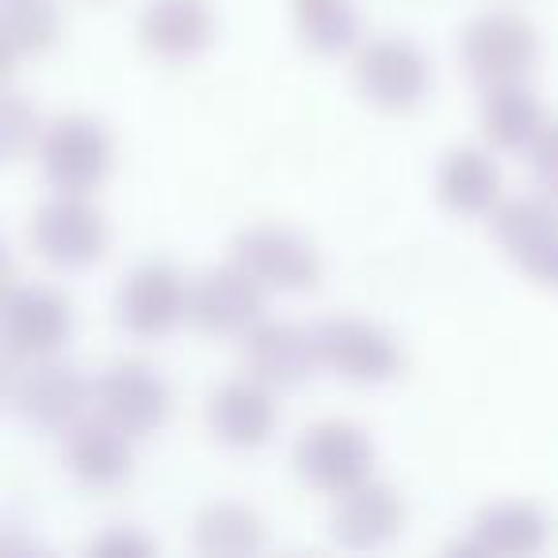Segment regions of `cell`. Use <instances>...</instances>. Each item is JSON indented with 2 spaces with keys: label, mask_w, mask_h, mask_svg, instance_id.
<instances>
[{
  "label": "cell",
  "mask_w": 558,
  "mask_h": 558,
  "mask_svg": "<svg viewBox=\"0 0 558 558\" xmlns=\"http://www.w3.org/2000/svg\"><path fill=\"white\" fill-rule=\"evenodd\" d=\"M260 283L245 268L203 271L184 295V318L199 333L233 337L260 318Z\"/></svg>",
  "instance_id": "obj_1"
},
{
  "label": "cell",
  "mask_w": 558,
  "mask_h": 558,
  "mask_svg": "<svg viewBox=\"0 0 558 558\" xmlns=\"http://www.w3.org/2000/svg\"><path fill=\"white\" fill-rule=\"evenodd\" d=\"M535 32L527 20L509 12L478 16L463 32V62L482 85H509L535 62Z\"/></svg>",
  "instance_id": "obj_2"
},
{
  "label": "cell",
  "mask_w": 558,
  "mask_h": 558,
  "mask_svg": "<svg viewBox=\"0 0 558 558\" xmlns=\"http://www.w3.org/2000/svg\"><path fill=\"white\" fill-rule=\"evenodd\" d=\"M233 260L256 283H268V288H283V291H306L322 276L318 253L299 233L276 230V226H253V230L238 233Z\"/></svg>",
  "instance_id": "obj_3"
},
{
  "label": "cell",
  "mask_w": 558,
  "mask_h": 558,
  "mask_svg": "<svg viewBox=\"0 0 558 558\" xmlns=\"http://www.w3.org/2000/svg\"><path fill=\"white\" fill-rule=\"evenodd\" d=\"M295 466L318 489H329V494L352 489L372 471V444L360 428L344 425V421H326L299 440Z\"/></svg>",
  "instance_id": "obj_4"
},
{
  "label": "cell",
  "mask_w": 558,
  "mask_h": 558,
  "mask_svg": "<svg viewBox=\"0 0 558 558\" xmlns=\"http://www.w3.org/2000/svg\"><path fill=\"white\" fill-rule=\"evenodd\" d=\"M96 402H100L104 421L123 428L126 436H142V433H154L165 421L169 390H165L161 375L154 367L138 364V360H123V364H111L100 375Z\"/></svg>",
  "instance_id": "obj_5"
},
{
  "label": "cell",
  "mask_w": 558,
  "mask_h": 558,
  "mask_svg": "<svg viewBox=\"0 0 558 558\" xmlns=\"http://www.w3.org/2000/svg\"><path fill=\"white\" fill-rule=\"evenodd\" d=\"M43 169L62 192H88L108 169V134L85 116H65L43 142Z\"/></svg>",
  "instance_id": "obj_6"
},
{
  "label": "cell",
  "mask_w": 558,
  "mask_h": 558,
  "mask_svg": "<svg viewBox=\"0 0 558 558\" xmlns=\"http://www.w3.org/2000/svg\"><path fill=\"white\" fill-rule=\"evenodd\" d=\"M314 341H318L322 364H329L333 372L349 375L360 383H383L398 372V349L383 329L367 326L356 318H333L322 322L314 329Z\"/></svg>",
  "instance_id": "obj_7"
},
{
  "label": "cell",
  "mask_w": 558,
  "mask_h": 558,
  "mask_svg": "<svg viewBox=\"0 0 558 558\" xmlns=\"http://www.w3.org/2000/svg\"><path fill=\"white\" fill-rule=\"evenodd\" d=\"M35 248L58 268H85L104 253V222L88 203L62 195L35 215Z\"/></svg>",
  "instance_id": "obj_8"
},
{
  "label": "cell",
  "mask_w": 558,
  "mask_h": 558,
  "mask_svg": "<svg viewBox=\"0 0 558 558\" xmlns=\"http://www.w3.org/2000/svg\"><path fill=\"white\" fill-rule=\"evenodd\" d=\"M356 81L379 108L405 111L425 93V58L402 39H375L360 50Z\"/></svg>",
  "instance_id": "obj_9"
},
{
  "label": "cell",
  "mask_w": 558,
  "mask_h": 558,
  "mask_svg": "<svg viewBox=\"0 0 558 558\" xmlns=\"http://www.w3.org/2000/svg\"><path fill=\"white\" fill-rule=\"evenodd\" d=\"M180 311H184V291L180 279L169 264L154 260L142 264L126 276L123 291H119V322L131 329L134 337H161L177 326Z\"/></svg>",
  "instance_id": "obj_10"
},
{
  "label": "cell",
  "mask_w": 558,
  "mask_h": 558,
  "mask_svg": "<svg viewBox=\"0 0 558 558\" xmlns=\"http://www.w3.org/2000/svg\"><path fill=\"white\" fill-rule=\"evenodd\" d=\"M70 337V303L50 288H20L4 303V341L16 356H47Z\"/></svg>",
  "instance_id": "obj_11"
},
{
  "label": "cell",
  "mask_w": 558,
  "mask_h": 558,
  "mask_svg": "<svg viewBox=\"0 0 558 558\" xmlns=\"http://www.w3.org/2000/svg\"><path fill=\"white\" fill-rule=\"evenodd\" d=\"M85 395H88V387L77 375V367L54 364V360H43V364L27 367V372L12 383V405L20 410V417L39 428L70 425L81 405H85Z\"/></svg>",
  "instance_id": "obj_12"
},
{
  "label": "cell",
  "mask_w": 558,
  "mask_h": 558,
  "mask_svg": "<svg viewBox=\"0 0 558 558\" xmlns=\"http://www.w3.org/2000/svg\"><path fill=\"white\" fill-rule=\"evenodd\" d=\"M318 360L322 356L314 333L288 326V322L256 326L245 341V367L264 387H295L314 372Z\"/></svg>",
  "instance_id": "obj_13"
},
{
  "label": "cell",
  "mask_w": 558,
  "mask_h": 558,
  "mask_svg": "<svg viewBox=\"0 0 558 558\" xmlns=\"http://www.w3.org/2000/svg\"><path fill=\"white\" fill-rule=\"evenodd\" d=\"M402 524V501L383 482H360L344 489L333 509V535L344 547H375L390 539Z\"/></svg>",
  "instance_id": "obj_14"
},
{
  "label": "cell",
  "mask_w": 558,
  "mask_h": 558,
  "mask_svg": "<svg viewBox=\"0 0 558 558\" xmlns=\"http://www.w3.org/2000/svg\"><path fill=\"white\" fill-rule=\"evenodd\" d=\"M207 421L218 433V440L233 444V448H256L268 440L271 425H276V410H271L268 395L253 383H226L210 398Z\"/></svg>",
  "instance_id": "obj_15"
},
{
  "label": "cell",
  "mask_w": 558,
  "mask_h": 558,
  "mask_svg": "<svg viewBox=\"0 0 558 558\" xmlns=\"http://www.w3.org/2000/svg\"><path fill=\"white\" fill-rule=\"evenodd\" d=\"M210 16L203 0H149L142 43L161 58H187L207 43Z\"/></svg>",
  "instance_id": "obj_16"
},
{
  "label": "cell",
  "mask_w": 558,
  "mask_h": 558,
  "mask_svg": "<svg viewBox=\"0 0 558 558\" xmlns=\"http://www.w3.org/2000/svg\"><path fill=\"white\" fill-rule=\"evenodd\" d=\"M547 535V520L532 505H494L474 520V539L456 543L451 550H478V555H532Z\"/></svg>",
  "instance_id": "obj_17"
},
{
  "label": "cell",
  "mask_w": 558,
  "mask_h": 558,
  "mask_svg": "<svg viewBox=\"0 0 558 558\" xmlns=\"http://www.w3.org/2000/svg\"><path fill=\"white\" fill-rule=\"evenodd\" d=\"M123 428L100 425V421H88V425H77L65 444V456H70V466L81 482L88 486H116V482L126 478L131 471V448L123 440Z\"/></svg>",
  "instance_id": "obj_18"
},
{
  "label": "cell",
  "mask_w": 558,
  "mask_h": 558,
  "mask_svg": "<svg viewBox=\"0 0 558 558\" xmlns=\"http://www.w3.org/2000/svg\"><path fill=\"white\" fill-rule=\"evenodd\" d=\"M494 230H497V241H501L520 264H527L558 238V210L550 207L547 199L524 195V199H512L497 210Z\"/></svg>",
  "instance_id": "obj_19"
},
{
  "label": "cell",
  "mask_w": 558,
  "mask_h": 558,
  "mask_svg": "<svg viewBox=\"0 0 558 558\" xmlns=\"http://www.w3.org/2000/svg\"><path fill=\"white\" fill-rule=\"evenodd\" d=\"M482 134L497 149H520L539 134V104L520 85H494L482 104Z\"/></svg>",
  "instance_id": "obj_20"
},
{
  "label": "cell",
  "mask_w": 558,
  "mask_h": 558,
  "mask_svg": "<svg viewBox=\"0 0 558 558\" xmlns=\"http://www.w3.org/2000/svg\"><path fill=\"white\" fill-rule=\"evenodd\" d=\"M440 199L459 215H482L497 199V169L478 149H456L440 169Z\"/></svg>",
  "instance_id": "obj_21"
},
{
  "label": "cell",
  "mask_w": 558,
  "mask_h": 558,
  "mask_svg": "<svg viewBox=\"0 0 558 558\" xmlns=\"http://www.w3.org/2000/svg\"><path fill=\"white\" fill-rule=\"evenodd\" d=\"M195 543L207 555H248L260 547V520L245 505H210L195 520Z\"/></svg>",
  "instance_id": "obj_22"
},
{
  "label": "cell",
  "mask_w": 558,
  "mask_h": 558,
  "mask_svg": "<svg viewBox=\"0 0 558 558\" xmlns=\"http://www.w3.org/2000/svg\"><path fill=\"white\" fill-rule=\"evenodd\" d=\"M295 24L318 54H337L356 39V12L349 0H295Z\"/></svg>",
  "instance_id": "obj_23"
},
{
  "label": "cell",
  "mask_w": 558,
  "mask_h": 558,
  "mask_svg": "<svg viewBox=\"0 0 558 558\" xmlns=\"http://www.w3.org/2000/svg\"><path fill=\"white\" fill-rule=\"evenodd\" d=\"M58 12L54 0H4V47L39 54L54 43Z\"/></svg>",
  "instance_id": "obj_24"
},
{
  "label": "cell",
  "mask_w": 558,
  "mask_h": 558,
  "mask_svg": "<svg viewBox=\"0 0 558 558\" xmlns=\"http://www.w3.org/2000/svg\"><path fill=\"white\" fill-rule=\"evenodd\" d=\"M532 172H535V180L558 199V119H550V123L539 126V134H535Z\"/></svg>",
  "instance_id": "obj_25"
},
{
  "label": "cell",
  "mask_w": 558,
  "mask_h": 558,
  "mask_svg": "<svg viewBox=\"0 0 558 558\" xmlns=\"http://www.w3.org/2000/svg\"><path fill=\"white\" fill-rule=\"evenodd\" d=\"M35 126H39L35 111L20 96H9V104H4V149H9V157H20L24 149H32Z\"/></svg>",
  "instance_id": "obj_26"
},
{
  "label": "cell",
  "mask_w": 558,
  "mask_h": 558,
  "mask_svg": "<svg viewBox=\"0 0 558 558\" xmlns=\"http://www.w3.org/2000/svg\"><path fill=\"white\" fill-rule=\"evenodd\" d=\"M524 268L532 271V276L539 279V283H550V288H558V238L550 241V245L543 248V253L535 256V260H527Z\"/></svg>",
  "instance_id": "obj_27"
},
{
  "label": "cell",
  "mask_w": 558,
  "mask_h": 558,
  "mask_svg": "<svg viewBox=\"0 0 558 558\" xmlns=\"http://www.w3.org/2000/svg\"><path fill=\"white\" fill-rule=\"evenodd\" d=\"M96 550H100V555H104V550H138V555H142V550H149V543L134 539V535H108L104 543H96Z\"/></svg>",
  "instance_id": "obj_28"
}]
</instances>
